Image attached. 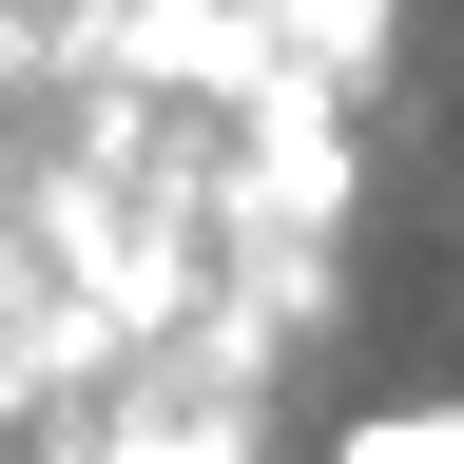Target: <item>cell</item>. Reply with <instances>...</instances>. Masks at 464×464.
Wrapping results in <instances>:
<instances>
[{"instance_id":"obj_1","label":"cell","mask_w":464,"mask_h":464,"mask_svg":"<svg viewBox=\"0 0 464 464\" xmlns=\"http://www.w3.org/2000/svg\"><path fill=\"white\" fill-rule=\"evenodd\" d=\"M329 464H464V406H348Z\"/></svg>"}]
</instances>
